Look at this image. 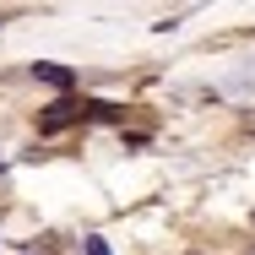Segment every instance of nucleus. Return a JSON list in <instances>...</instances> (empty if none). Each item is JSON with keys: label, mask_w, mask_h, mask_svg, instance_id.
<instances>
[{"label": "nucleus", "mask_w": 255, "mask_h": 255, "mask_svg": "<svg viewBox=\"0 0 255 255\" xmlns=\"http://www.w3.org/2000/svg\"><path fill=\"white\" fill-rule=\"evenodd\" d=\"M76 114H87V103H54L49 114H44V130H60V125H71Z\"/></svg>", "instance_id": "f257e3e1"}, {"label": "nucleus", "mask_w": 255, "mask_h": 255, "mask_svg": "<svg viewBox=\"0 0 255 255\" xmlns=\"http://www.w3.org/2000/svg\"><path fill=\"white\" fill-rule=\"evenodd\" d=\"M33 76H38V82H49V87H60V93H65V87L76 82V76H71L65 65H54V60H44V65H33Z\"/></svg>", "instance_id": "f03ea898"}, {"label": "nucleus", "mask_w": 255, "mask_h": 255, "mask_svg": "<svg viewBox=\"0 0 255 255\" xmlns=\"http://www.w3.org/2000/svg\"><path fill=\"white\" fill-rule=\"evenodd\" d=\"M87 255H109V245L103 239H87Z\"/></svg>", "instance_id": "7ed1b4c3"}, {"label": "nucleus", "mask_w": 255, "mask_h": 255, "mask_svg": "<svg viewBox=\"0 0 255 255\" xmlns=\"http://www.w3.org/2000/svg\"><path fill=\"white\" fill-rule=\"evenodd\" d=\"M27 255H38V250H27Z\"/></svg>", "instance_id": "20e7f679"}]
</instances>
